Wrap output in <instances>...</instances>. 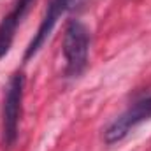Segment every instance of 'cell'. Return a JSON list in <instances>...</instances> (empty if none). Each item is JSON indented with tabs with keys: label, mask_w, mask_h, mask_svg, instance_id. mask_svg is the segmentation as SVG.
<instances>
[{
	"label": "cell",
	"mask_w": 151,
	"mask_h": 151,
	"mask_svg": "<svg viewBox=\"0 0 151 151\" xmlns=\"http://www.w3.org/2000/svg\"><path fill=\"white\" fill-rule=\"evenodd\" d=\"M90 34L81 21H70L63 35V56L67 62V74L79 76L88 62Z\"/></svg>",
	"instance_id": "obj_1"
},
{
	"label": "cell",
	"mask_w": 151,
	"mask_h": 151,
	"mask_svg": "<svg viewBox=\"0 0 151 151\" xmlns=\"http://www.w3.org/2000/svg\"><path fill=\"white\" fill-rule=\"evenodd\" d=\"M23 88H25V77L21 72L12 76L7 86L5 102H4V119H2V137L4 144L11 148L16 142L18 137V123L21 114V100H23Z\"/></svg>",
	"instance_id": "obj_2"
},
{
	"label": "cell",
	"mask_w": 151,
	"mask_h": 151,
	"mask_svg": "<svg viewBox=\"0 0 151 151\" xmlns=\"http://www.w3.org/2000/svg\"><path fill=\"white\" fill-rule=\"evenodd\" d=\"M151 118V97H144L132 104L119 118H116L104 132V141L107 144H116L123 141L132 128Z\"/></svg>",
	"instance_id": "obj_3"
},
{
	"label": "cell",
	"mask_w": 151,
	"mask_h": 151,
	"mask_svg": "<svg viewBox=\"0 0 151 151\" xmlns=\"http://www.w3.org/2000/svg\"><path fill=\"white\" fill-rule=\"evenodd\" d=\"M76 4H77V0H49V2H47V9H46L44 18H42V21H40V25H39L37 34L34 35L30 46L27 47L25 60L32 58L39 49L42 47V44L46 42V39L51 35V32H53L56 21L62 18V14H65L69 9H72Z\"/></svg>",
	"instance_id": "obj_4"
},
{
	"label": "cell",
	"mask_w": 151,
	"mask_h": 151,
	"mask_svg": "<svg viewBox=\"0 0 151 151\" xmlns=\"http://www.w3.org/2000/svg\"><path fill=\"white\" fill-rule=\"evenodd\" d=\"M34 0H18L12 7V11L2 19L0 23V58L5 56L11 49V44L14 40V34L18 25L21 23V19L25 18V14L28 12L30 5Z\"/></svg>",
	"instance_id": "obj_5"
}]
</instances>
